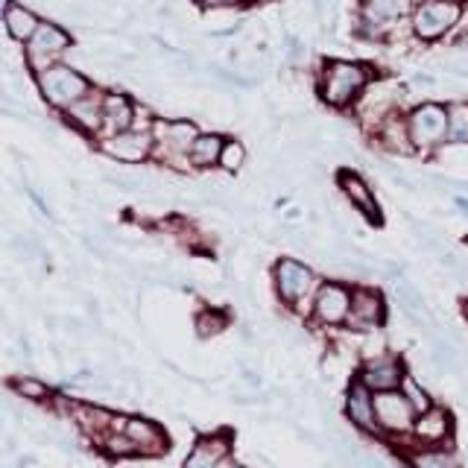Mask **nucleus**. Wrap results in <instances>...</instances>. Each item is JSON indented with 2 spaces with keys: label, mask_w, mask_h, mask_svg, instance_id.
Listing matches in <instances>:
<instances>
[{
  "label": "nucleus",
  "mask_w": 468,
  "mask_h": 468,
  "mask_svg": "<svg viewBox=\"0 0 468 468\" xmlns=\"http://www.w3.org/2000/svg\"><path fill=\"white\" fill-rule=\"evenodd\" d=\"M351 292H355V284L340 282V278H325L314 292L311 316H307L311 325L325 331H343L351 314Z\"/></svg>",
  "instance_id": "6"
},
{
  "label": "nucleus",
  "mask_w": 468,
  "mask_h": 468,
  "mask_svg": "<svg viewBox=\"0 0 468 468\" xmlns=\"http://www.w3.org/2000/svg\"><path fill=\"white\" fill-rule=\"evenodd\" d=\"M401 457L407 468H463V457L451 445H413Z\"/></svg>",
  "instance_id": "21"
},
{
  "label": "nucleus",
  "mask_w": 468,
  "mask_h": 468,
  "mask_svg": "<svg viewBox=\"0 0 468 468\" xmlns=\"http://www.w3.org/2000/svg\"><path fill=\"white\" fill-rule=\"evenodd\" d=\"M460 314H463V319H465V325H468V299H463V302H460Z\"/></svg>",
  "instance_id": "34"
},
{
  "label": "nucleus",
  "mask_w": 468,
  "mask_h": 468,
  "mask_svg": "<svg viewBox=\"0 0 468 468\" xmlns=\"http://www.w3.org/2000/svg\"><path fill=\"white\" fill-rule=\"evenodd\" d=\"M325 282L311 263H304L302 258L284 255L272 263V290L275 299L282 302L287 311L299 314V316H311V302L319 284Z\"/></svg>",
  "instance_id": "2"
},
{
  "label": "nucleus",
  "mask_w": 468,
  "mask_h": 468,
  "mask_svg": "<svg viewBox=\"0 0 468 468\" xmlns=\"http://www.w3.org/2000/svg\"><path fill=\"white\" fill-rule=\"evenodd\" d=\"M407 375V366L404 357L395 355V351H378V355L366 357L355 378L360 380L363 387H369L372 392H387V389H399L401 387V378Z\"/></svg>",
  "instance_id": "12"
},
{
  "label": "nucleus",
  "mask_w": 468,
  "mask_h": 468,
  "mask_svg": "<svg viewBox=\"0 0 468 468\" xmlns=\"http://www.w3.org/2000/svg\"><path fill=\"white\" fill-rule=\"evenodd\" d=\"M219 468H249V465H243L240 460H234V457H226L223 463H219Z\"/></svg>",
  "instance_id": "31"
},
{
  "label": "nucleus",
  "mask_w": 468,
  "mask_h": 468,
  "mask_svg": "<svg viewBox=\"0 0 468 468\" xmlns=\"http://www.w3.org/2000/svg\"><path fill=\"white\" fill-rule=\"evenodd\" d=\"M4 24L9 29V36L12 38H18V41H29L36 36V29H38V18L29 9L24 6H6L4 9Z\"/></svg>",
  "instance_id": "25"
},
{
  "label": "nucleus",
  "mask_w": 468,
  "mask_h": 468,
  "mask_svg": "<svg viewBox=\"0 0 468 468\" xmlns=\"http://www.w3.org/2000/svg\"><path fill=\"white\" fill-rule=\"evenodd\" d=\"M199 126L194 121H153L155 138V158L161 165H170L176 170H190L187 150L197 141Z\"/></svg>",
  "instance_id": "7"
},
{
  "label": "nucleus",
  "mask_w": 468,
  "mask_h": 468,
  "mask_svg": "<svg viewBox=\"0 0 468 468\" xmlns=\"http://www.w3.org/2000/svg\"><path fill=\"white\" fill-rule=\"evenodd\" d=\"M38 88H41V94L48 97V102H53V106H58V109L73 106L80 97H85L88 91H91V85H88V80L82 77V73H77L68 65H53L48 70H41Z\"/></svg>",
  "instance_id": "10"
},
{
  "label": "nucleus",
  "mask_w": 468,
  "mask_h": 468,
  "mask_svg": "<svg viewBox=\"0 0 468 468\" xmlns=\"http://www.w3.org/2000/svg\"><path fill=\"white\" fill-rule=\"evenodd\" d=\"M448 106V144L468 146V97L445 100Z\"/></svg>",
  "instance_id": "24"
},
{
  "label": "nucleus",
  "mask_w": 468,
  "mask_h": 468,
  "mask_svg": "<svg viewBox=\"0 0 468 468\" xmlns=\"http://www.w3.org/2000/svg\"><path fill=\"white\" fill-rule=\"evenodd\" d=\"M468 0H419L410 15V36L416 44H445L457 29Z\"/></svg>",
  "instance_id": "4"
},
{
  "label": "nucleus",
  "mask_w": 468,
  "mask_h": 468,
  "mask_svg": "<svg viewBox=\"0 0 468 468\" xmlns=\"http://www.w3.org/2000/svg\"><path fill=\"white\" fill-rule=\"evenodd\" d=\"M399 389L404 392V399L416 407V413H424V410L436 404V401H433V395L421 387V380H419L413 372H407V375L401 378V387H399Z\"/></svg>",
  "instance_id": "28"
},
{
  "label": "nucleus",
  "mask_w": 468,
  "mask_h": 468,
  "mask_svg": "<svg viewBox=\"0 0 468 468\" xmlns=\"http://www.w3.org/2000/svg\"><path fill=\"white\" fill-rule=\"evenodd\" d=\"M100 150L123 165H144L155 155V138L153 129H126L117 135H106L100 141Z\"/></svg>",
  "instance_id": "13"
},
{
  "label": "nucleus",
  "mask_w": 468,
  "mask_h": 468,
  "mask_svg": "<svg viewBox=\"0 0 468 468\" xmlns=\"http://www.w3.org/2000/svg\"><path fill=\"white\" fill-rule=\"evenodd\" d=\"M246 161H249L246 144L240 138H229L226 146H223V155H219V170L234 176V173H240L246 167Z\"/></svg>",
  "instance_id": "27"
},
{
  "label": "nucleus",
  "mask_w": 468,
  "mask_h": 468,
  "mask_svg": "<svg viewBox=\"0 0 468 468\" xmlns=\"http://www.w3.org/2000/svg\"><path fill=\"white\" fill-rule=\"evenodd\" d=\"M70 48V36L56 24H38L36 36L27 41V62L38 73L56 65V58Z\"/></svg>",
  "instance_id": "17"
},
{
  "label": "nucleus",
  "mask_w": 468,
  "mask_h": 468,
  "mask_svg": "<svg viewBox=\"0 0 468 468\" xmlns=\"http://www.w3.org/2000/svg\"><path fill=\"white\" fill-rule=\"evenodd\" d=\"M343 413H346V419H348L351 428H355L360 436L380 439L378 419H375V392H372L369 387H363L357 378H351V384H348V389H346Z\"/></svg>",
  "instance_id": "15"
},
{
  "label": "nucleus",
  "mask_w": 468,
  "mask_h": 468,
  "mask_svg": "<svg viewBox=\"0 0 468 468\" xmlns=\"http://www.w3.org/2000/svg\"><path fill=\"white\" fill-rule=\"evenodd\" d=\"M114 424L129 436V442L135 445L138 457H161V453H167V448H170V439H167L165 428L155 424L153 419L114 416Z\"/></svg>",
  "instance_id": "14"
},
{
  "label": "nucleus",
  "mask_w": 468,
  "mask_h": 468,
  "mask_svg": "<svg viewBox=\"0 0 468 468\" xmlns=\"http://www.w3.org/2000/svg\"><path fill=\"white\" fill-rule=\"evenodd\" d=\"M436 85H439V80L431 77V73H424V70L413 73V77H410V82H407V88H436Z\"/></svg>",
  "instance_id": "30"
},
{
  "label": "nucleus",
  "mask_w": 468,
  "mask_h": 468,
  "mask_svg": "<svg viewBox=\"0 0 468 468\" xmlns=\"http://www.w3.org/2000/svg\"><path fill=\"white\" fill-rule=\"evenodd\" d=\"M416 407L404 399L401 389L375 392V419L380 431V442L392 445L399 453L410 448V433L416 424Z\"/></svg>",
  "instance_id": "5"
},
{
  "label": "nucleus",
  "mask_w": 468,
  "mask_h": 468,
  "mask_svg": "<svg viewBox=\"0 0 468 468\" xmlns=\"http://www.w3.org/2000/svg\"><path fill=\"white\" fill-rule=\"evenodd\" d=\"M234 4V9H243V6H255V4H261V0H231Z\"/></svg>",
  "instance_id": "32"
},
{
  "label": "nucleus",
  "mask_w": 468,
  "mask_h": 468,
  "mask_svg": "<svg viewBox=\"0 0 468 468\" xmlns=\"http://www.w3.org/2000/svg\"><path fill=\"white\" fill-rule=\"evenodd\" d=\"M229 314L219 311V307H202V311L194 316V328L199 340H211V336L223 334L229 328Z\"/></svg>",
  "instance_id": "26"
},
{
  "label": "nucleus",
  "mask_w": 468,
  "mask_h": 468,
  "mask_svg": "<svg viewBox=\"0 0 468 468\" xmlns=\"http://www.w3.org/2000/svg\"><path fill=\"white\" fill-rule=\"evenodd\" d=\"M387 325V296L378 287L355 284L351 292V314H348V331L369 334Z\"/></svg>",
  "instance_id": "11"
},
{
  "label": "nucleus",
  "mask_w": 468,
  "mask_h": 468,
  "mask_svg": "<svg viewBox=\"0 0 468 468\" xmlns=\"http://www.w3.org/2000/svg\"><path fill=\"white\" fill-rule=\"evenodd\" d=\"M231 451H234V439L229 431L205 433L197 439L194 448L187 451L182 468H219V463L231 457Z\"/></svg>",
  "instance_id": "19"
},
{
  "label": "nucleus",
  "mask_w": 468,
  "mask_h": 468,
  "mask_svg": "<svg viewBox=\"0 0 468 468\" xmlns=\"http://www.w3.org/2000/svg\"><path fill=\"white\" fill-rule=\"evenodd\" d=\"M65 112L77 129L88 132V135H102V94L88 91L85 97H80Z\"/></svg>",
  "instance_id": "23"
},
{
  "label": "nucleus",
  "mask_w": 468,
  "mask_h": 468,
  "mask_svg": "<svg viewBox=\"0 0 468 468\" xmlns=\"http://www.w3.org/2000/svg\"><path fill=\"white\" fill-rule=\"evenodd\" d=\"M407 109H399L392 112L384 123L378 126V132L372 138H366L372 144V150L380 153V155H399V158H413L416 150H413V141H410V129H407V117H404Z\"/></svg>",
  "instance_id": "18"
},
{
  "label": "nucleus",
  "mask_w": 468,
  "mask_h": 468,
  "mask_svg": "<svg viewBox=\"0 0 468 468\" xmlns=\"http://www.w3.org/2000/svg\"><path fill=\"white\" fill-rule=\"evenodd\" d=\"M407 129L413 141L416 158H436L448 146V106L445 100H419L410 102Z\"/></svg>",
  "instance_id": "3"
},
{
  "label": "nucleus",
  "mask_w": 468,
  "mask_h": 468,
  "mask_svg": "<svg viewBox=\"0 0 468 468\" xmlns=\"http://www.w3.org/2000/svg\"><path fill=\"white\" fill-rule=\"evenodd\" d=\"M453 205H457V208L468 217V199L465 197H457V199H453Z\"/></svg>",
  "instance_id": "33"
},
{
  "label": "nucleus",
  "mask_w": 468,
  "mask_h": 468,
  "mask_svg": "<svg viewBox=\"0 0 468 468\" xmlns=\"http://www.w3.org/2000/svg\"><path fill=\"white\" fill-rule=\"evenodd\" d=\"M226 141L229 138L223 135V132H199L197 141L190 144V150H187L190 170H211V167H219V155H223Z\"/></svg>",
  "instance_id": "22"
},
{
  "label": "nucleus",
  "mask_w": 468,
  "mask_h": 468,
  "mask_svg": "<svg viewBox=\"0 0 468 468\" xmlns=\"http://www.w3.org/2000/svg\"><path fill=\"white\" fill-rule=\"evenodd\" d=\"M453 413L445 404H433L416 416L413 433H410V448L413 445H451L453 442Z\"/></svg>",
  "instance_id": "16"
},
{
  "label": "nucleus",
  "mask_w": 468,
  "mask_h": 468,
  "mask_svg": "<svg viewBox=\"0 0 468 468\" xmlns=\"http://www.w3.org/2000/svg\"><path fill=\"white\" fill-rule=\"evenodd\" d=\"M416 9V0H357L360 18L378 24L380 29H387L389 41L413 38L410 36V15Z\"/></svg>",
  "instance_id": "8"
},
{
  "label": "nucleus",
  "mask_w": 468,
  "mask_h": 468,
  "mask_svg": "<svg viewBox=\"0 0 468 468\" xmlns=\"http://www.w3.org/2000/svg\"><path fill=\"white\" fill-rule=\"evenodd\" d=\"M138 106L121 91H109L102 94V138L117 135V132H126L135 126Z\"/></svg>",
  "instance_id": "20"
},
{
  "label": "nucleus",
  "mask_w": 468,
  "mask_h": 468,
  "mask_svg": "<svg viewBox=\"0 0 468 468\" xmlns=\"http://www.w3.org/2000/svg\"><path fill=\"white\" fill-rule=\"evenodd\" d=\"M334 185L343 194V199L355 208L369 226H384V211H380V202L375 197V190L369 185V179L355 170V167H343L334 173Z\"/></svg>",
  "instance_id": "9"
},
{
  "label": "nucleus",
  "mask_w": 468,
  "mask_h": 468,
  "mask_svg": "<svg viewBox=\"0 0 468 468\" xmlns=\"http://www.w3.org/2000/svg\"><path fill=\"white\" fill-rule=\"evenodd\" d=\"M12 389L18 392L21 399H29V401H50V389L36 378H15Z\"/></svg>",
  "instance_id": "29"
},
{
  "label": "nucleus",
  "mask_w": 468,
  "mask_h": 468,
  "mask_svg": "<svg viewBox=\"0 0 468 468\" xmlns=\"http://www.w3.org/2000/svg\"><path fill=\"white\" fill-rule=\"evenodd\" d=\"M375 77L378 68L363 62V58L322 56L314 68V91L325 109L351 114V109L357 106V100L375 82Z\"/></svg>",
  "instance_id": "1"
}]
</instances>
